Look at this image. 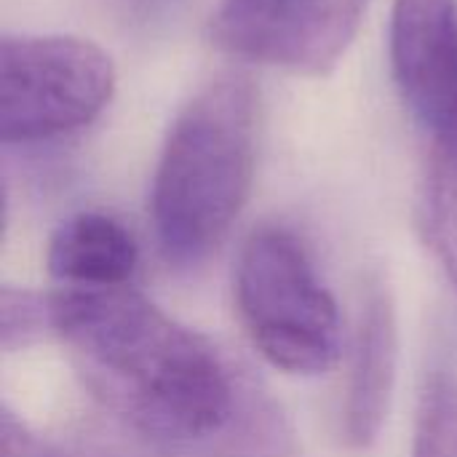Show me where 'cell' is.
I'll return each mask as SVG.
<instances>
[{"instance_id": "1", "label": "cell", "mask_w": 457, "mask_h": 457, "mask_svg": "<svg viewBox=\"0 0 457 457\" xmlns=\"http://www.w3.org/2000/svg\"><path fill=\"white\" fill-rule=\"evenodd\" d=\"M51 319L91 383L150 436L190 445L230 423L236 388L217 348L129 284L59 289Z\"/></svg>"}, {"instance_id": "2", "label": "cell", "mask_w": 457, "mask_h": 457, "mask_svg": "<svg viewBox=\"0 0 457 457\" xmlns=\"http://www.w3.org/2000/svg\"><path fill=\"white\" fill-rule=\"evenodd\" d=\"M254 161L257 91L244 72H222L182 107L155 166L150 212L169 262L195 265L222 244L246 206Z\"/></svg>"}, {"instance_id": "3", "label": "cell", "mask_w": 457, "mask_h": 457, "mask_svg": "<svg viewBox=\"0 0 457 457\" xmlns=\"http://www.w3.org/2000/svg\"><path fill=\"white\" fill-rule=\"evenodd\" d=\"M233 287L238 319L268 364L287 375H321L337 361V303L292 230H254L238 254Z\"/></svg>"}, {"instance_id": "4", "label": "cell", "mask_w": 457, "mask_h": 457, "mask_svg": "<svg viewBox=\"0 0 457 457\" xmlns=\"http://www.w3.org/2000/svg\"><path fill=\"white\" fill-rule=\"evenodd\" d=\"M115 91L112 59L72 35H5L0 43V139L40 145L80 131Z\"/></svg>"}, {"instance_id": "5", "label": "cell", "mask_w": 457, "mask_h": 457, "mask_svg": "<svg viewBox=\"0 0 457 457\" xmlns=\"http://www.w3.org/2000/svg\"><path fill=\"white\" fill-rule=\"evenodd\" d=\"M364 11L367 0H222L212 40L246 62L324 75L356 37Z\"/></svg>"}, {"instance_id": "6", "label": "cell", "mask_w": 457, "mask_h": 457, "mask_svg": "<svg viewBox=\"0 0 457 457\" xmlns=\"http://www.w3.org/2000/svg\"><path fill=\"white\" fill-rule=\"evenodd\" d=\"M388 54L426 145H457V0H394Z\"/></svg>"}, {"instance_id": "7", "label": "cell", "mask_w": 457, "mask_h": 457, "mask_svg": "<svg viewBox=\"0 0 457 457\" xmlns=\"http://www.w3.org/2000/svg\"><path fill=\"white\" fill-rule=\"evenodd\" d=\"M399 364V324L396 308L383 289L372 284L353 335L351 372L343 404V434L353 447H370L388 418Z\"/></svg>"}, {"instance_id": "8", "label": "cell", "mask_w": 457, "mask_h": 457, "mask_svg": "<svg viewBox=\"0 0 457 457\" xmlns=\"http://www.w3.org/2000/svg\"><path fill=\"white\" fill-rule=\"evenodd\" d=\"M139 262L134 236L102 212H78L51 236L46 265L62 289H110L131 284Z\"/></svg>"}, {"instance_id": "9", "label": "cell", "mask_w": 457, "mask_h": 457, "mask_svg": "<svg viewBox=\"0 0 457 457\" xmlns=\"http://www.w3.org/2000/svg\"><path fill=\"white\" fill-rule=\"evenodd\" d=\"M423 230L457 295V145H426Z\"/></svg>"}, {"instance_id": "10", "label": "cell", "mask_w": 457, "mask_h": 457, "mask_svg": "<svg viewBox=\"0 0 457 457\" xmlns=\"http://www.w3.org/2000/svg\"><path fill=\"white\" fill-rule=\"evenodd\" d=\"M412 457H457V378L436 370L420 394Z\"/></svg>"}, {"instance_id": "11", "label": "cell", "mask_w": 457, "mask_h": 457, "mask_svg": "<svg viewBox=\"0 0 457 457\" xmlns=\"http://www.w3.org/2000/svg\"><path fill=\"white\" fill-rule=\"evenodd\" d=\"M0 332H3L5 351L16 345H27L43 337L46 332H54L51 295L5 287L0 297Z\"/></svg>"}, {"instance_id": "12", "label": "cell", "mask_w": 457, "mask_h": 457, "mask_svg": "<svg viewBox=\"0 0 457 457\" xmlns=\"http://www.w3.org/2000/svg\"><path fill=\"white\" fill-rule=\"evenodd\" d=\"M0 455L3 457H70L59 447L35 434L24 420H19L8 407L0 415Z\"/></svg>"}]
</instances>
